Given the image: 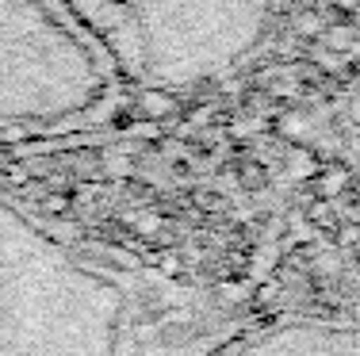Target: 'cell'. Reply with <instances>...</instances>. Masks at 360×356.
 Listing matches in <instances>:
<instances>
[{"mask_svg":"<svg viewBox=\"0 0 360 356\" xmlns=\"http://www.w3.org/2000/svg\"><path fill=\"white\" fill-rule=\"evenodd\" d=\"M238 329L226 299L54 230L0 192V352L226 349Z\"/></svg>","mask_w":360,"mask_h":356,"instance_id":"obj_1","label":"cell"},{"mask_svg":"<svg viewBox=\"0 0 360 356\" xmlns=\"http://www.w3.org/2000/svg\"><path fill=\"white\" fill-rule=\"evenodd\" d=\"M127 84L192 92L250 62L272 27L276 0H65Z\"/></svg>","mask_w":360,"mask_h":356,"instance_id":"obj_2","label":"cell"},{"mask_svg":"<svg viewBox=\"0 0 360 356\" xmlns=\"http://www.w3.org/2000/svg\"><path fill=\"white\" fill-rule=\"evenodd\" d=\"M119 84V65L65 0H0V131L81 126Z\"/></svg>","mask_w":360,"mask_h":356,"instance_id":"obj_3","label":"cell"},{"mask_svg":"<svg viewBox=\"0 0 360 356\" xmlns=\"http://www.w3.org/2000/svg\"><path fill=\"white\" fill-rule=\"evenodd\" d=\"M234 349H272V352H360V326L349 322H288L257 334L234 337Z\"/></svg>","mask_w":360,"mask_h":356,"instance_id":"obj_4","label":"cell"}]
</instances>
